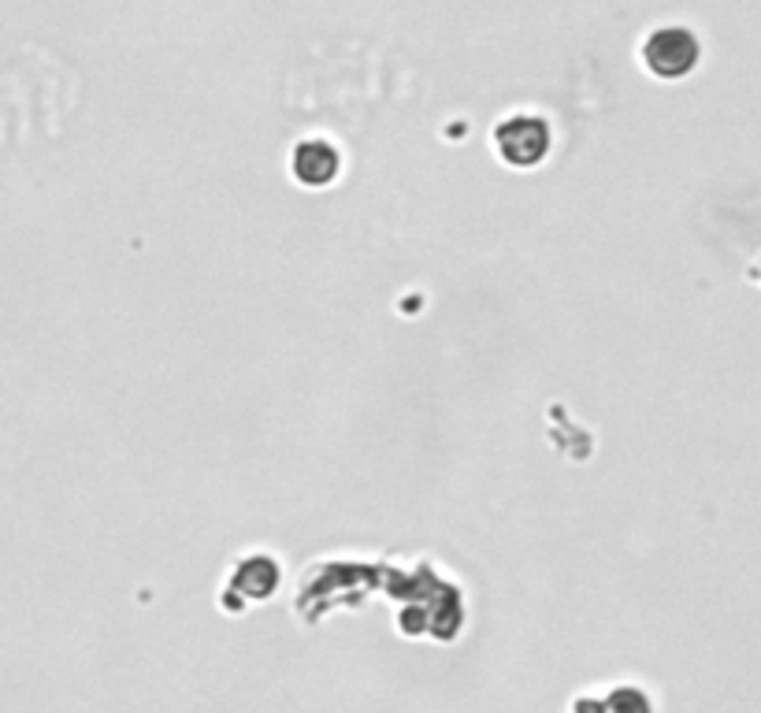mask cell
<instances>
[{"instance_id":"cell-3","label":"cell","mask_w":761,"mask_h":713,"mask_svg":"<svg viewBox=\"0 0 761 713\" xmlns=\"http://www.w3.org/2000/svg\"><path fill=\"white\" fill-rule=\"evenodd\" d=\"M609 713H651V706H646V699L639 696V691L632 688H624V691H617L613 699H609Z\"/></svg>"},{"instance_id":"cell-1","label":"cell","mask_w":761,"mask_h":713,"mask_svg":"<svg viewBox=\"0 0 761 713\" xmlns=\"http://www.w3.org/2000/svg\"><path fill=\"white\" fill-rule=\"evenodd\" d=\"M497 145H502V156L513 164H531L542 156L547 149V127L535 116H513L497 127Z\"/></svg>"},{"instance_id":"cell-2","label":"cell","mask_w":761,"mask_h":713,"mask_svg":"<svg viewBox=\"0 0 761 713\" xmlns=\"http://www.w3.org/2000/svg\"><path fill=\"white\" fill-rule=\"evenodd\" d=\"M694 52H699V45H694V37L683 31V26H665V31H657L651 42H646V63H651L657 74L688 71L694 63Z\"/></svg>"}]
</instances>
